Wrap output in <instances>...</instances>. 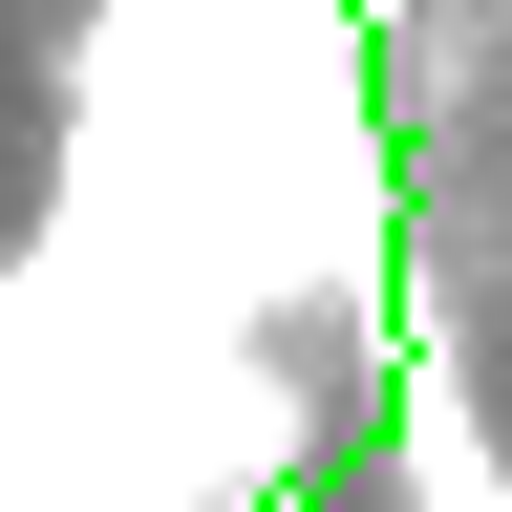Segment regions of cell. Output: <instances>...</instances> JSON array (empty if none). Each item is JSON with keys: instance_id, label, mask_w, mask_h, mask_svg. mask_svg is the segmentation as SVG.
<instances>
[{"instance_id": "1", "label": "cell", "mask_w": 512, "mask_h": 512, "mask_svg": "<svg viewBox=\"0 0 512 512\" xmlns=\"http://www.w3.org/2000/svg\"><path fill=\"white\" fill-rule=\"evenodd\" d=\"M256 512H342V491H256Z\"/></svg>"}]
</instances>
